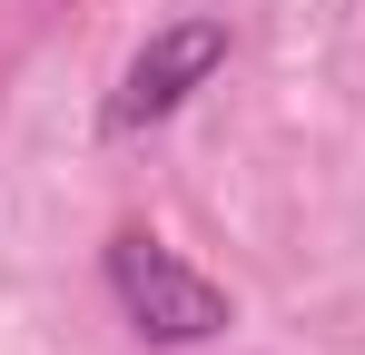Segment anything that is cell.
I'll list each match as a JSON object with an SVG mask.
<instances>
[{
    "label": "cell",
    "mask_w": 365,
    "mask_h": 355,
    "mask_svg": "<svg viewBox=\"0 0 365 355\" xmlns=\"http://www.w3.org/2000/svg\"><path fill=\"white\" fill-rule=\"evenodd\" d=\"M217 69H227V20H217V10H187L168 30H148V50L128 59L119 89H109V138H138V128L178 118Z\"/></svg>",
    "instance_id": "2"
},
{
    "label": "cell",
    "mask_w": 365,
    "mask_h": 355,
    "mask_svg": "<svg viewBox=\"0 0 365 355\" xmlns=\"http://www.w3.org/2000/svg\"><path fill=\"white\" fill-rule=\"evenodd\" d=\"M109 296L119 316L148 336V346H207L227 326V287H207L187 257H168L148 227H119L109 237Z\"/></svg>",
    "instance_id": "1"
}]
</instances>
